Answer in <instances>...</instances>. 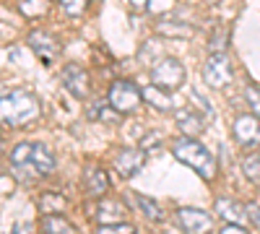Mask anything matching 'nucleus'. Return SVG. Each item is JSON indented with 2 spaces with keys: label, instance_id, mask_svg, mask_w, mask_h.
I'll use <instances>...</instances> for the list:
<instances>
[{
  "label": "nucleus",
  "instance_id": "obj_31",
  "mask_svg": "<svg viewBox=\"0 0 260 234\" xmlns=\"http://www.w3.org/2000/svg\"><path fill=\"white\" fill-rule=\"evenodd\" d=\"M247 216H250V221L260 229V206H250V208H247Z\"/></svg>",
  "mask_w": 260,
  "mask_h": 234
},
{
  "label": "nucleus",
  "instance_id": "obj_2",
  "mask_svg": "<svg viewBox=\"0 0 260 234\" xmlns=\"http://www.w3.org/2000/svg\"><path fill=\"white\" fill-rule=\"evenodd\" d=\"M172 151H175V156L182 164L195 169L203 180H213V175H216V159H213V154L208 151L203 143H198L195 138L185 136V138L175 141V148H172Z\"/></svg>",
  "mask_w": 260,
  "mask_h": 234
},
{
  "label": "nucleus",
  "instance_id": "obj_25",
  "mask_svg": "<svg viewBox=\"0 0 260 234\" xmlns=\"http://www.w3.org/2000/svg\"><path fill=\"white\" fill-rule=\"evenodd\" d=\"M60 3H62V8H65L68 16H81L86 8H89V0H60Z\"/></svg>",
  "mask_w": 260,
  "mask_h": 234
},
{
  "label": "nucleus",
  "instance_id": "obj_13",
  "mask_svg": "<svg viewBox=\"0 0 260 234\" xmlns=\"http://www.w3.org/2000/svg\"><path fill=\"white\" fill-rule=\"evenodd\" d=\"M96 219L99 221H104V224H112V221H120L122 216H125V208H122V203L120 200H115V198H99V206H96Z\"/></svg>",
  "mask_w": 260,
  "mask_h": 234
},
{
  "label": "nucleus",
  "instance_id": "obj_12",
  "mask_svg": "<svg viewBox=\"0 0 260 234\" xmlns=\"http://www.w3.org/2000/svg\"><path fill=\"white\" fill-rule=\"evenodd\" d=\"M216 216H221L226 224H242L247 216V208H242L240 203H234L229 198H219L216 200Z\"/></svg>",
  "mask_w": 260,
  "mask_h": 234
},
{
  "label": "nucleus",
  "instance_id": "obj_3",
  "mask_svg": "<svg viewBox=\"0 0 260 234\" xmlns=\"http://www.w3.org/2000/svg\"><path fill=\"white\" fill-rule=\"evenodd\" d=\"M141 102H143V89H138L136 83H130V81H115L112 83V89H110V104L120 115L133 112Z\"/></svg>",
  "mask_w": 260,
  "mask_h": 234
},
{
  "label": "nucleus",
  "instance_id": "obj_23",
  "mask_svg": "<svg viewBox=\"0 0 260 234\" xmlns=\"http://www.w3.org/2000/svg\"><path fill=\"white\" fill-rule=\"evenodd\" d=\"M242 169L250 182H260V154H252L242 161Z\"/></svg>",
  "mask_w": 260,
  "mask_h": 234
},
{
  "label": "nucleus",
  "instance_id": "obj_7",
  "mask_svg": "<svg viewBox=\"0 0 260 234\" xmlns=\"http://www.w3.org/2000/svg\"><path fill=\"white\" fill-rule=\"evenodd\" d=\"M62 86L68 89L73 96H78V99L89 96V89H91L89 73H86L81 65H76V62H68V65L62 68Z\"/></svg>",
  "mask_w": 260,
  "mask_h": 234
},
{
  "label": "nucleus",
  "instance_id": "obj_29",
  "mask_svg": "<svg viewBox=\"0 0 260 234\" xmlns=\"http://www.w3.org/2000/svg\"><path fill=\"white\" fill-rule=\"evenodd\" d=\"M172 6H175V0H148V8H146V11H151V13H164V11H169Z\"/></svg>",
  "mask_w": 260,
  "mask_h": 234
},
{
  "label": "nucleus",
  "instance_id": "obj_14",
  "mask_svg": "<svg viewBox=\"0 0 260 234\" xmlns=\"http://www.w3.org/2000/svg\"><path fill=\"white\" fill-rule=\"evenodd\" d=\"M175 120H177V127H180L185 136H190V138H195V136L203 130V117L198 112H192V110H180L175 115Z\"/></svg>",
  "mask_w": 260,
  "mask_h": 234
},
{
  "label": "nucleus",
  "instance_id": "obj_18",
  "mask_svg": "<svg viewBox=\"0 0 260 234\" xmlns=\"http://www.w3.org/2000/svg\"><path fill=\"white\" fill-rule=\"evenodd\" d=\"M11 164H13V169L18 172V177L26 172V169L31 166V143H18L16 148H13V154H11ZM37 175V172H34Z\"/></svg>",
  "mask_w": 260,
  "mask_h": 234
},
{
  "label": "nucleus",
  "instance_id": "obj_35",
  "mask_svg": "<svg viewBox=\"0 0 260 234\" xmlns=\"http://www.w3.org/2000/svg\"><path fill=\"white\" fill-rule=\"evenodd\" d=\"M8 234H21V224H13V229H11Z\"/></svg>",
  "mask_w": 260,
  "mask_h": 234
},
{
  "label": "nucleus",
  "instance_id": "obj_22",
  "mask_svg": "<svg viewBox=\"0 0 260 234\" xmlns=\"http://www.w3.org/2000/svg\"><path fill=\"white\" fill-rule=\"evenodd\" d=\"M21 13H24L26 18H37L47 11V0H21Z\"/></svg>",
  "mask_w": 260,
  "mask_h": 234
},
{
  "label": "nucleus",
  "instance_id": "obj_24",
  "mask_svg": "<svg viewBox=\"0 0 260 234\" xmlns=\"http://www.w3.org/2000/svg\"><path fill=\"white\" fill-rule=\"evenodd\" d=\"M96 234H138L133 224H125V221H115V224H104L96 229Z\"/></svg>",
  "mask_w": 260,
  "mask_h": 234
},
{
  "label": "nucleus",
  "instance_id": "obj_32",
  "mask_svg": "<svg viewBox=\"0 0 260 234\" xmlns=\"http://www.w3.org/2000/svg\"><path fill=\"white\" fill-rule=\"evenodd\" d=\"M219 234H247V231H245L240 224H226V226H224Z\"/></svg>",
  "mask_w": 260,
  "mask_h": 234
},
{
  "label": "nucleus",
  "instance_id": "obj_15",
  "mask_svg": "<svg viewBox=\"0 0 260 234\" xmlns=\"http://www.w3.org/2000/svg\"><path fill=\"white\" fill-rule=\"evenodd\" d=\"M110 190V177H107L104 169H91L89 175H86V193L91 198H104V193Z\"/></svg>",
  "mask_w": 260,
  "mask_h": 234
},
{
  "label": "nucleus",
  "instance_id": "obj_26",
  "mask_svg": "<svg viewBox=\"0 0 260 234\" xmlns=\"http://www.w3.org/2000/svg\"><path fill=\"white\" fill-rule=\"evenodd\" d=\"M245 99H247V104H250V112L260 120V91H257L255 86H247V89H245Z\"/></svg>",
  "mask_w": 260,
  "mask_h": 234
},
{
  "label": "nucleus",
  "instance_id": "obj_4",
  "mask_svg": "<svg viewBox=\"0 0 260 234\" xmlns=\"http://www.w3.org/2000/svg\"><path fill=\"white\" fill-rule=\"evenodd\" d=\"M203 78L211 89H224L232 83L234 78V71H232V60L224 55V52H213L206 62V68H203Z\"/></svg>",
  "mask_w": 260,
  "mask_h": 234
},
{
  "label": "nucleus",
  "instance_id": "obj_27",
  "mask_svg": "<svg viewBox=\"0 0 260 234\" xmlns=\"http://www.w3.org/2000/svg\"><path fill=\"white\" fill-rule=\"evenodd\" d=\"M159 143H161V136H159L156 130H151L148 136H143V138H141V148H143V151H146V154L151 151V148H156Z\"/></svg>",
  "mask_w": 260,
  "mask_h": 234
},
{
  "label": "nucleus",
  "instance_id": "obj_34",
  "mask_svg": "<svg viewBox=\"0 0 260 234\" xmlns=\"http://www.w3.org/2000/svg\"><path fill=\"white\" fill-rule=\"evenodd\" d=\"M127 3L133 6L136 11H146V8H148V0H127Z\"/></svg>",
  "mask_w": 260,
  "mask_h": 234
},
{
  "label": "nucleus",
  "instance_id": "obj_20",
  "mask_svg": "<svg viewBox=\"0 0 260 234\" xmlns=\"http://www.w3.org/2000/svg\"><path fill=\"white\" fill-rule=\"evenodd\" d=\"M156 31H159L161 37H175V39H187V37L192 34L190 26H185V24H167V21H159Z\"/></svg>",
  "mask_w": 260,
  "mask_h": 234
},
{
  "label": "nucleus",
  "instance_id": "obj_33",
  "mask_svg": "<svg viewBox=\"0 0 260 234\" xmlns=\"http://www.w3.org/2000/svg\"><path fill=\"white\" fill-rule=\"evenodd\" d=\"M13 190V182L8 180V175H0V193H11Z\"/></svg>",
  "mask_w": 260,
  "mask_h": 234
},
{
  "label": "nucleus",
  "instance_id": "obj_5",
  "mask_svg": "<svg viewBox=\"0 0 260 234\" xmlns=\"http://www.w3.org/2000/svg\"><path fill=\"white\" fill-rule=\"evenodd\" d=\"M151 81L156 83V86L172 91V89H177L180 83L185 81V68H182V62L175 60V57H161L154 71H151Z\"/></svg>",
  "mask_w": 260,
  "mask_h": 234
},
{
  "label": "nucleus",
  "instance_id": "obj_17",
  "mask_svg": "<svg viewBox=\"0 0 260 234\" xmlns=\"http://www.w3.org/2000/svg\"><path fill=\"white\" fill-rule=\"evenodd\" d=\"M42 229H45V234H78V229L60 214H47L42 219Z\"/></svg>",
  "mask_w": 260,
  "mask_h": 234
},
{
  "label": "nucleus",
  "instance_id": "obj_28",
  "mask_svg": "<svg viewBox=\"0 0 260 234\" xmlns=\"http://www.w3.org/2000/svg\"><path fill=\"white\" fill-rule=\"evenodd\" d=\"M154 55H156V42H146L138 52V60L141 62H154Z\"/></svg>",
  "mask_w": 260,
  "mask_h": 234
},
{
  "label": "nucleus",
  "instance_id": "obj_36",
  "mask_svg": "<svg viewBox=\"0 0 260 234\" xmlns=\"http://www.w3.org/2000/svg\"><path fill=\"white\" fill-rule=\"evenodd\" d=\"M0 154H3V141H0Z\"/></svg>",
  "mask_w": 260,
  "mask_h": 234
},
{
  "label": "nucleus",
  "instance_id": "obj_19",
  "mask_svg": "<svg viewBox=\"0 0 260 234\" xmlns=\"http://www.w3.org/2000/svg\"><path fill=\"white\" fill-rule=\"evenodd\" d=\"M62 208H65V198L57 195V193H42L39 198V211L42 214H62Z\"/></svg>",
  "mask_w": 260,
  "mask_h": 234
},
{
  "label": "nucleus",
  "instance_id": "obj_11",
  "mask_svg": "<svg viewBox=\"0 0 260 234\" xmlns=\"http://www.w3.org/2000/svg\"><path fill=\"white\" fill-rule=\"evenodd\" d=\"M31 169L39 177H47L55 172V156L47 151V146H42V143L31 146Z\"/></svg>",
  "mask_w": 260,
  "mask_h": 234
},
{
  "label": "nucleus",
  "instance_id": "obj_10",
  "mask_svg": "<svg viewBox=\"0 0 260 234\" xmlns=\"http://www.w3.org/2000/svg\"><path fill=\"white\" fill-rule=\"evenodd\" d=\"M143 164H146V151H143V148H141V151L125 148V151H120L115 156V169H117L122 177H133Z\"/></svg>",
  "mask_w": 260,
  "mask_h": 234
},
{
  "label": "nucleus",
  "instance_id": "obj_6",
  "mask_svg": "<svg viewBox=\"0 0 260 234\" xmlns=\"http://www.w3.org/2000/svg\"><path fill=\"white\" fill-rule=\"evenodd\" d=\"M177 224L185 234H208L213 229V216H208L201 208H180Z\"/></svg>",
  "mask_w": 260,
  "mask_h": 234
},
{
  "label": "nucleus",
  "instance_id": "obj_30",
  "mask_svg": "<svg viewBox=\"0 0 260 234\" xmlns=\"http://www.w3.org/2000/svg\"><path fill=\"white\" fill-rule=\"evenodd\" d=\"M190 99H192L195 104H201V107H203V112L208 115V120L213 117V107H211V102H208V99H203L198 91H190Z\"/></svg>",
  "mask_w": 260,
  "mask_h": 234
},
{
  "label": "nucleus",
  "instance_id": "obj_8",
  "mask_svg": "<svg viewBox=\"0 0 260 234\" xmlns=\"http://www.w3.org/2000/svg\"><path fill=\"white\" fill-rule=\"evenodd\" d=\"M29 47L39 55L42 62H52L57 55H60V45H57V39L47 31H31L29 34Z\"/></svg>",
  "mask_w": 260,
  "mask_h": 234
},
{
  "label": "nucleus",
  "instance_id": "obj_16",
  "mask_svg": "<svg viewBox=\"0 0 260 234\" xmlns=\"http://www.w3.org/2000/svg\"><path fill=\"white\" fill-rule=\"evenodd\" d=\"M143 99H146V104H151V107L159 110V112L172 110V96L167 94V89L156 86V83H151V86L143 89Z\"/></svg>",
  "mask_w": 260,
  "mask_h": 234
},
{
  "label": "nucleus",
  "instance_id": "obj_1",
  "mask_svg": "<svg viewBox=\"0 0 260 234\" xmlns=\"http://www.w3.org/2000/svg\"><path fill=\"white\" fill-rule=\"evenodd\" d=\"M39 117V99L24 89L0 96V122L8 127L29 125Z\"/></svg>",
  "mask_w": 260,
  "mask_h": 234
},
{
  "label": "nucleus",
  "instance_id": "obj_9",
  "mask_svg": "<svg viewBox=\"0 0 260 234\" xmlns=\"http://www.w3.org/2000/svg\"><path fill=\"white\" fill-rule=\"evenodd\" d=\"M234 138L242 146L260 143V120L255 115H240L234 120Z\"/></svg>",
  "mask_w": 260,
  "mask_h": 234
},
{
  "label": "nucleus",
  "instance_id": "obj_21",
  "mask_svg": "<svg viewBox=\"0 0 260 234\" xmlns=\"http://www.w3.org/2000/svg\"><path fill=\"white\" fill-rule=\"evenodd\" d=\"M136 203H138V208L143 211L151 221H161V219H164V211H161V206H159L156 200H151V198H146V195H136Z\"/></svg>",
  "mask_w": 260,
  "mask_h": 234
}]
</instances>
